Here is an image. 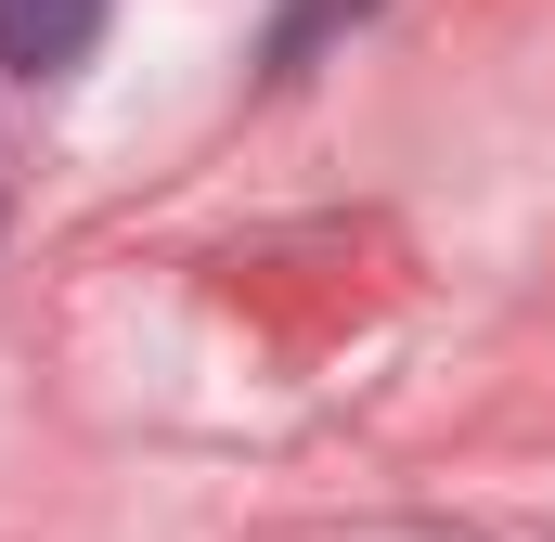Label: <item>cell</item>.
<instances>
[{
    "label": "cell",
    "instance_id": "cell-1",
    "mask_svg": "<svg viewBox=\"0 0 555 542\" xmlns=\"http://www.w3.org/2000/svg\"><path fill=\"white\" fill-rule=\"evenodd\" d=\"M91 39H104V0H0V65L13 78L91 65Z\"/></svg>",
    "mask_w": 555,
    "mask_h": 542
}]
</instances>
